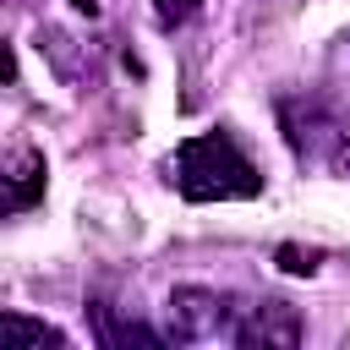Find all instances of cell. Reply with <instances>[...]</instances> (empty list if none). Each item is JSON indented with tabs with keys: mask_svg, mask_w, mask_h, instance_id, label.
I'll return each instance as SVG.
<instances>
[{
	"mask_svg": "<svg viewBox=\"0 0 350 350\" xmlns=\"http://www.w3.org/2000/svg\"><path fill=\"white\" fill-rule=\"evenodd\" d=\"M170 170H175L180 197H191V202H235V197H257L262 191L257 164L230 142V131L186 137L175 148V159H170Z\"/></svg>",
	"mask_w": 350,
	"mask_h": 350,
	"instance_id": "obj_1",
	"label": "cell"
},
{
	"mask_svg": "<svg viewBox=\"0 0 350 350\" xmlns=\"http://www.w3.org/2000/svg\"><path fill=\"white\" fill-rule=\"evenodd\" d=\"M170 339L180 345H213V339H241V306L219 290L180 284L170 295Z\"/></svg>",
	"mask_w": 350,
	"mask_h": 350,
	"instance_id": "obj_2",
	"label": "cell"
},
{
	"mask_svg": "<svg viewBox=\"0 0 350 350\" xmlns=\"http://www.w3.org/2000/svg\"><path fill=\"white\" fill-rule=\"evenodd\" d=\"M235 345H262V350H290L301 345V317L290 301H257L241 312V339Z\"/></svg>",
	"mask_w": 350,
	"mask_h": 350,
	"instance_id": "obj_3",
	"label": "cell"
},
{
	"mask_svg": "<svg viewBox=\"0 0 350 350\" xmlns=\"http://www.w3.org/2000/svg\"><path fill=\"white\" fill-rule=\"evenodd\" d=\"M38 191H44V159L33 148H22L11 159V175H5V208H27Z\"/></svg>",
	"mask_w": 350,
	"mask_h": 350,
	"instance_id": "obj_4",
	"label": "cell"
},
{
	"mask_svg": "<svg viewBox=\"0 0 350 350\" xmlns=\"http://www.w3.org/2000/svg\"><path fill=\"white\" fill-rule=\"evenodd\" d=\"M0 345L5 350H22V345H66V334L60 328H44V323H33V317H22V312H5L0 317Z\"/></svg>",
	"mask_w": 350,
	"mask_h": 350,
	"instance_id": "obj_5",
	"label": "cell"
},
{
	"mask_svg": "<svg viewBox=\"0 0 350 350\" xmlns=\"http://www.w3.org/2000/svg\"><path fill=\"white\" fill-rule=\"evenodd\" d=\"M197 5L202 0H153V16H159V27H180L197 16Z\"/></svg>",
	"mask_w": 350,
	"mask_h": 350,
	"instance_id": "obj_6",
	"label": "cell"
},
{
	"mask_svg": "<svg viewBox=\"0 0 350 350\" xmlns=\"http://www.w3.org/2000/svg\"><path fill=\"white\" fill-rule=\"evenodd\" d=\"M279 268H284V273H312V268H317V252H301V246H279Z\"/></svg>",
	"mask_w": 350,
	"mask_h": 350,
	"instance_id": "obj_7",
	"label": "cell"
}]
</instances>
